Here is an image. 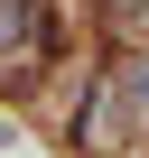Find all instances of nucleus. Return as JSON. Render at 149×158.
I'll return each mask as SVG.
<instances>
[{"label": "nucleus", "instance_id": "1", "mask_svg": "<svg viewBox=\"0 0 149 158\" xmlns=\"http://www.w3.org/2000/svg\"><path fill=\"white\" fill-rule=\"evenodd\" d=\"M47 47V28H37V10H28V0H0V56H10V65H28Z\"/></svg>", "mask_w": 149, "mask_h": 158}, {"label": "nucleus", "instance_id": "2", "mask_svg": "<svg viewBox=\"0 0 149 158\" xmlns=\"http://www.w3.org/2000/svg\"><path fill=\"white\" fill-rule=\"evenodd\" d=\"M130 93H140V102H149V65H130Z\"/></svg>", "mask_w": 149, "mask_h": 158}]
</instances>
